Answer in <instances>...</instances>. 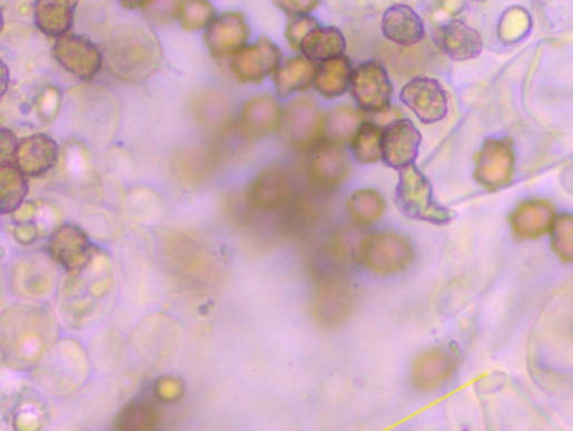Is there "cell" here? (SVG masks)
<instances>
[{"label": "cell", "instance_id": "6da1fadb", "mask_svg": "<svg viewBox=\"0 0 573 431\" xmlns=\"http://www.w3.org/2000/svg\"><path fill=\"white\" fill-rule=\"evenodd\" d=\"M58 337V319L46 305L12 304L0 315V354L9 370H34Z\"/></svg>", "mask_w": 573, "mask_h": 431}, {"label": "cell", "instance_id": "7a4b0ae2", "mask_svg": "<svg viewBox=\"0 0 573 431\" xmlns=\"http://www.w3.org/2000/svg\"><path fill=\"white\" fill-rule=\"evenodd\" d=\"M117 294L113 265L105 253H95L90 265L68 273L59 288L58 307L72 331H85L103 321Z\"/></svg>", "mask_w": 573, "mask_h": 431}, {"label": "cell", "instance_id": "3957f363", "mask_svg": "<svg viewBox=\"0 0 573 431\" xmlns=\"http://www.w3.org/2000/svg\"><path fill=\"white\" fill-rule=\"evenodd\" d=\"M90 376L87 351L72 339H61L55 347L36 364L32 380L51 396L66 400L75 396Z\"/></svg>", "mask_w": 573, "mask_h": 431}, {"label": "cell", "instance_id": "277c9868", "mask_svg": "<svg viewBox=\"0 0 573 431\" xmlns=\"http://www.w3.org/2000/svg\"><path fill=\"white\" fill-rule=\"evenodd\" d=\"M398 173L395 206L405 218L437 226L453 222L456 214L434 200L429 179L416 166L405 167Z\"/></svg>", "mask_w": 573, "mask_h": 431}, {"label": "cell", "instance_id": "5b68a950", "mask_svg": "<svg viewBox=\"0 0 573 431\" xmlns=\"http://www.w3.org/2000/svg\"><path fill=\"white\" fill-rule=\"evenodd\" d=\"M362 265L377 276H392L407 272L416 259L411 239L394 232L374 233L358 248Z\"/></svg>", "mask_w": 573, "mask_h": 431}, {"label": "cell", "instance_id": "8992f818", "mask_svg": "<svg viewBox=\"0 0 573 431\" xmlns=\"http://www.w3.org/2000/svg\"><path fill=\"white\" fill-rule=\"evenodd\" d=\"M158 58L160 51L155 39L137 29L135 36L125 35L113 42L108 52V65L117 77L137 81L150 77L158 66Z\"/></svg>", "mask_w": 573, "mask_h": 431}, {"label": "cell", "instance_id": "52a82bcc", "mask_svg": "<svg viewBox=\"0 0 573 431\" xmlns=\"http://www.w3.org/2000/svg\"><path fill=\"white\" fill-rule=\"evenodd\" d=\"M11 292L22 301H45L55 294L56 263L51 256L31 255L18 259L11 270Z\"/></svg>", "mask_w": 573, "mask_h": 431}, {"label": "cell", "instance_id": "ba28073f", "mask_svg": "<svg viewBox=\"0 0 573 431\" xmlns=\"http://www.w3.org/2000/svg\"><path fill=\"white\" fill-rule=\"evenodd\" d=\"M516 157L512 138H487L476 157L474 180L486 190H500L515 176Z\"/></svg>", "mask_w": 573, "mask_h": 431}, {"label": "cell", "instance_id": "9c48e42d", "mask_svg": "<svg viewBox=\"0 0 573 431\" xmlns=\"http://www.w3.org/2000/svg\"><path fill=\"white\" fill-rule=\"evenodd\" d=\"M392 91L394 88L382 62L365 61L354 69L350 95L362 111L375 115L388 110Z\"/></svg>", "mask_w": 573, "mask_h": 431}, {"label": "cell", "instance_id": "30bf717a", "mask_svg": "<svg viewBox=\"0 0 573 431\" xmlns=\"http://www.w3.org/2000/svg\"><path fill=\"white\" fill-rule=\"evenodd\" d=\"M325 117L318 105L309 98H298L285 110L281 130L289 146L298 150H312L323 141Z\"/></svg>", "mask_w": 573, "mask_h": 431}, {"label": "cell", "instance_id": "8fae6325", "mask_svg": "<svg viewBox=\"0 0 573 431\" xmlns=\"http://www.w3.org/2000/svg\"><path fill=\"white\" fill-rule=\"evenodd\" d=\"M52 58L65 69L81 81H91L100 74L103 66V55L100 48L85 36L66 35L56 39L52 46Z\"/></svg>", "mask_w": 573, "mask_h": 431}, {"label": "cell", "instance_id": "7c38bea8", "mask_svg": "<svg viewBox=\"0 0 573 431\" xmlns=\"http://www.w3.org/2000/svg\"><path fill=\"white\" fill-rule=\"evenodd\" d=\"M281 62V49L271 39L261 36L255 45L246 46L233 56L230 68L240 84L259 85L275 75Z\"/></svg>", "mask_w": 573, "mask_h": 431}, {"label": "cell", "instance_id": "4fadbf2b", "mask_svg": "<svg viewBox=\"0 0 573 431\" xmlns=\"http://www.w3.org/2000/svg\"><path fill=\"white\" fill-rule=\"evenodd\" d=\"M48 253L66 273H76L90 265L97 249L79 226L61 225L49 236Z\"/></svg>", "mask_w": 573, "mask_h": 431}, {"label": "cell", "instance_id": "5bb4252c", "mask_svg": "<svg viewBox=\"0 0 573 431\" xmlns=\"http://www.w3.org/2000/svg\"><path fill=\"white\" fill-rule=\"evenodd\" d=\"M423 135L407 118H397L384 128L382 163L391 169L402 170L414 166L419 156Z\"/></svg>", "mask_w": 573, "mask_h": 431}, {"label": "cell", "instance_id": "9a60e30c", "mask_svg": "<svg viewBox=\"0 0 573 431\" xmlns=\"http://www.w3.org/2000/svg\"><path fill=\"white\" fill-rule=\"evenodd\" d=\"M401 100L426 125L437 124L449 111L446 90L433 78L419 77L408 81L402 88Z\"/></svg>", "mask_w": 573, "mask_h": 431}, {"label": "cell", "instance_id": "2e32d148", "mask_svg": "<svg viewBox=\"0 0 573 431\" xmlns=\"http://www.w3.org/2000/svg\"><path fill=\"white\" fill-rule=\"evenodd\" d=\"M457 370L456 352L451 347H431L421 352L411 368V383L416 390L433 393L449 383Z\"/></svg>", "mask_w": 573, "mask_h": 431}, {"label": "cell", "instance_id": "e0dca14e", "mask_svg": "<svg viewBox=\"0 0 573 431\" xmlns=\"http://www.w3.org/2000/svg\"><path fill=\"white\" fill-rule=\"evenodd\" d=\"M249 35H251V29L243 14L224 12L210 22L204 39H206L210 55L220 59L237 55L240 49L246 48Z\"/></svg>", "mask_w": 573, "mask_h": 431}, {"label": "cell", "instance_id": "ac0fdd59", "mask_svg": "<svg viewBox=\"0 0 573 431\" xmlns=\"http://www.w3.org/2000/svg\"><path fill=\"white\" fill-rule=\"evenodd\" d=\"M348 176V160L340 146L319 141L308 159V177L323 190H335Z\"/></svg>", "mask_w": 573, "mask_h": 431}, {"label": "cell", "instance_id": "d6986e66", "mask_svg": "<svg viewBox=\"0 0 573 431\" xmlns=\"http://www.w3.org/2000/svg\"><path fill=\"white\" fill-rule=\"evenodd\" d=\"M59 160L58 141L46 134L21 138L16 149L14 164L28 177H42L55 169Z\"/></svg>", "mask_w": 573, "mask_h": 431}, {"label": "cell", "instance_id": "ffe728a7", "mask_svg": "<svg viewBox=\"0 0 573 431\" xmlns=\"http://www.w3.org/2000/svg\"><path fill=\"white\" fill-rule=\"evenodd\" d=\"M556 214L552 204L542 199H528L520 203L510 214V226L518 242L539 239L552 232Z\"/></svg>", "mask_w": 573, "mask_h": 431}, {"label": "cell", "instance_id": "44dd1931", "mask_svg": "<svg viewBox=\"0 0 573 431\" xmlns=\"http://www.w3.org/2000/svg\"><path fill=\"white\" fill-rule=\"evenodd\" d=\"M434 42L454 61H470L483 51V38L480 32L457 19L436 26Z\"/></svg>", "mask_w": 573, "mask_h": 431}, {"label": "cell", "instance_id": "7402d4cb", "mask_svg": "<svg viewBox=\"0 0 573 431\" xmlns=\"http://www.w3.org/2000/svg\"><path fill=\"white\" fill-rule=\"evenodd\" d=\"M285 110L271 95L251 98L240 110V130L248 138H263L281 128Z\"/></svg>", "mask_w": 573, "mask_h": 431}, {"label": "cell", "instance_id": "603a6c76", "mask_svg": "<svg viewBox=\"0 0 573 431\" xmlns=\"http://www.w3.org/2000/svg\"><path fill=\"white\" fill-rule=\"evenodd\" d=\"M352 311V295L344 283L322 282L312 301L313 319L323 327H335L348 317Z\"/></svg>", "mask_w": 573, "mask_h": 431}, {"label": "cell", "instance_id": "cb8c5ba5", "mask_svg": "<svg viewBox=\"0 0 573 431\" xmlns=\"http://www.w3.org/2000/svg\"><path fill=\"white\" fill-rule=\"evenodd\" d=\"M293 183L289 174L279 167L263 170L249 187V200L266 210L281 209L292 200Z\"/></svg>", "mask_w": 573, "mask_h": 431}, {"label": "cell", "instance_id": "d4e9b609", "mask_svg": "<svg viewBox=\"0 0 573 431\" xmlns=\"http://www.w3.org/2000/svg\"><path fill=\"white\" fill-rule=\"evenodd\" d=\"M382 35L387 41L404 48L419 45L426 36L423 19L408 6H392L382 18Z\"/></svg>", "mask_w": 573, "mask_h": 431}, {"label": "cell", "instance_id": "484cf974", "mask_svg": "<svg viewBox=\"0 0 573 431\" xmlns=\"http://www.w3.org/2000/svg\"><path fill=\"white\" fill-rule=\"evenodd\" d=\"M76 8L78 0H36V28L49 38L69 35L75 25Z\"/></svg>", "mask_w": 573, "mask_h": 431}, {"label": "cell", "instance_id": "4316f807", "mask_svg": "<svg viewBox=\"0 0 573 431\" xmlns=\"http://www.w3.org/2000/svg\"><path fill=\"white\" fill-rule=\"evenodd\" d=\"M318 65L305 56L285 59L275 74V87L279 98L292 97L315 85Z\"/></svg>", "mask_w": 573, "mask_h": 431}, {"label": "cell", "instance_id": "83f0119b", "mask_svg": "<svg viewBox=\"0 0 573 431\" xmlns=\"http://www.w3.org/2000/svg\"><path fill=\"white\" fill-rule=\"evenodd\" d=\"M354 66L347 56H338V58L328 59V61L319 62L318 74H316L315 90L326 100L344 97L350 90L352 75H354Z\"/></svg>", "mask_w": 573, "mask_h": 431}, {"label": "cell", "instance_id": "f1b7e54d", "mask_svg": "<svg viewBox=\"0 0 573 431\" xmlns=\"http://www.w3.org/2000/svg\"><path fill=\"white\" fill-rule=\"evenodd\" d=\"M345 49H347V41L340 29L332 28V26H326V28L318 26L306 36L299 51L312 61L323 62L344 56Z\"/></svg>", "mask_w": 573, "mask_h": 431}, {"label": "cell", "instance_id": "f546056e", "mask_svg": "<svg viewBox=\"0 0 573 431\" xmlns=\"http://www.w3.org/2000/svg\"><path fill=\"white\" fill-rule=\"evenodd\" d=\"M28 193V176L14 163H0V213H16Z\"/></svg>", "mask_w": 573, "mask_h": 431}, {"label": "cell", "instance_id": "4dcf8cb0", "mask_svg": "<svg viewBox=\"0 0 573 431\" xmlns=\"http://www.w3.org/2000/svg\"><path fill=\"white\" fill-rule=\"evenodd\" d=\"M365 118L362 110L352 107L335 108L332 114L325 117V131H323V141L335 144V146H344L347 141L354 140L358 128L364 124Z\"/></svg>", "mask_w": 573, "mask_h": 431}, {"label": "cell", "instance_id": "1f68e13d", "mask_svg": "<svg viewBox=\"0 0 573 431\" xmlns=\"http://www.w3.org/2000/svg\"><path fill=\"white\" fill-rule=\"evenodd\" d=\"M387 204L384 196L375 189H358L348 197L347 210L354 225L365 228L374 225L384 216Z\"/></svg>", "mask_w": 573, "mask_h": 431}, {"label": "cell", "instance_id": "d6a6232c", "mask_svg": "<svg viewBox=\"0 0 573 431\" xmlns=\"http://www.w3.org/2000/svg\"><path fill=\"white\" fill-rule=\"evenodd\" d=\"M161 414L150 401H131L115 421L113 431H158Z\"/></svg>", "mask_w": 573, "mask_h": 431}, {"label": "cell", "instance_id": "836d02e7", "mask_svg": "<svg viewBox=\"0 0 573 431\" xmlns=\"http://www.w3.org/2000/svg\"><path fill=\"white\" fill-rule=\"evenodd\" d=\"M382 138H384V128L375 121L365 120L355 134L354 140L350 141L355 160L364 166L381 163Z\"/></svg>", "mask_w": 573, "mask_h": 431}, {"label": "cell", "instance_id": "e575fe53", "mask_svg": "<svg viewBox=\"0 0 573 431\" xmlns=\"http://www.w3.org/2000/svg\"><path fill=\"white\" fill-rule=\"evenodd\" d=\"M48 417V408L39 398L22 396L12 404L11 427L14 431H41Z\"/></svg>", "mask_w": 573, "mask_h": 431}, {"label": "cell", "instance_id": "d590c367", "mask_svg": "<svg viewBox=\"0 0 573 431\" xmlns=\"http://www.w3.org/2000/svg\"><path fill=\"white\" fill-rule=\"evenodd\" d=\"M177 19L186 31H200L207 29L217 18L216 8L209 0H180L177 8Z\"/></svg>", "mask_w": 573, "mask_h": 431}, {"label": "cell", "instance_id": "8d00e7d4", "mask_svg": "<svg viewBox=\"0 0 573 431\" xmlns=\"http://www.w3.org/2000/svg\"><path fill=\"white\" fill-rule=\"evenodd\" d=\"M552 249L562 262L573 263V214H556L552 226Z\"/></svg>", "mask_w": 573, "mask_h": 431}, {"label": "cell", "instance_id": "74e56055", "mask_svg": "<svg viewBox=\"0 0 573 431\" xmlns=\"http://www.w3.org/2000/svg\"><path fill=\"white\" fill-rule=\"evenodd\" d=\"M530 26H532V21H530L528 12L522 8H512L506 11L500 22V38L505 42L520 41L530 31Z\"/></svg>", "mask_w": 573, "mask_h": 431}, {"label": "cell", "instance_id": "f35d334b", "mask_svg": "<svg viewBox=\"0 0 573 431\" xmlns=\"http://www.w3.org/2000/svg\"><path fill=\"white\" fill-rule=\"evenodd\" d=\"M187 384L182 378L177 374H166V376L158 378L155 381L154 393L158 403L172 404L180 403L186 396Z\"/></svg>", "mask_w": 573, "mask_h": 431}, {"label": "cell", "instance_id": "ab89813d", "mask_svg": "<svg viewBox=\"0 0 573 431\" xmlns=\"http://www.w3.org/2000/svg\"><path fill=\"white\" fill-rule=\"evenodd\" d=\"M319 22L316 21L312 16H299V18H293L292 21L288 22V28H286V41L292 46L293 51H299L302 48L303 41H305L306 36L313 31V29L318 28Z\"/></svg>", "mask_w": 573, "mask_h": 431}, {"label": "cell", "instance_id": "60d3db41", "mask_svg": "<svg viewBox=\"0 0 573 431\" xmlns=\"http://www.w3.org/2000/svg\"><path fill=\"white\" fill-rule=\"evenodd\" d=\"M276 8L289 18L309 16L319 6V0H275Z\"/></svg>", "mask_w": 573, "mask_h": 431}, {"label": "cell", "instance_id": "b9f144b4", "mask_svg": "<svg viewBox=\"0 0 573 431\" xmlns=\"http://www.w3.org/2000/svg\"><path fill=\"white\" fill-rule=\"evenodd\" d=\"M59 104H61V94H59L58 88H48L45 90V94L39 98V115H41L42 120L52 121V118H56L59 110Z\"/></svg>", "mask_w": 573, "mask_h": 431}, {"label": "cell", "instance_id": "7bdbcfd3", "mask_svg": "<svg viewBox=\"0 0 573 431\" xmlns=\"http://www.w3.org/2000/svg\"><path fill=\"white\" fill-rule=\"evenodd\" d=\"M19 141L16 140V135L8 128L0 130V160L2 163H14L16 149H18Z\"/></svg>", "mask_w": 573, "mask_h": 431}, {"label": "cell", "instance_id": "ee69618b", "mask_svg": "<svg viewBox=\"0 0 573 431\" xmlns=\"http://www.w3.org/2000/svg\"><path fill=\"white\" fill-rule=\"evenodd\" d=\"M125 9L137 11V9H145L154 2V0H118Z\"/></svg>", "mask_w": 573, "mask_h": 431}, {"label": "cell", "instance_id": "f6af8a7d", "mask_svg": "<svg viewBox=\"0 0 573 431\" xmlns=\"http://www.w3.org/2000/svg\"><path fill=\"white\" fill-rule=\"evenodd\" d=\"M2 74H4V81H2V85H4V87H2V95H6V91H8L9 87V68L6 62H2Z\"/></svg>", "mask_w": 573, "mask_h": 431}, {"label": "cell", "instance_id": "bcb514c9", "mask_svg": "<svg viewBox=\"0 0 573 431\" xmlns=\"http://www.w3.org/2000/svg\"><path fill=\"white\" fill-rule=\"evenodd\" d=\"M474 2H484V0H474Z\"/></svg>", "mask_w": 573, "mask_h": 431}]
</instances>
